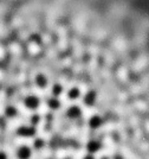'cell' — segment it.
I'll return each instance as SVG.
<instances>
[{"instance_id": "cell-1", "label": "cell", "mask_w": 149, "mask_h": 159, "mask_svg": "<svg viewBox=\"0 0 149 159\" xmlns=\"http://www.w3.org/2000/svg\"><path fill=\"white\" fill-rule=\"evenodd\" d=\"M85 147H86V151L90 154H94V153L98 152L101 150V143L98 140H90Z\"/></svg>"}, {"instance_id": "cell-2", "label": "cell", "mask_w": 149, "mask_h": 159, "mask_svg": "<svg viewBox=\"0 0 149 159\" xmlns=\"http://www.w3.org/2000/svg\"><path fill=\"white\" fill-rule=\"evenodd\" d=\"M81 114H82V109L78 106H71L66 111V115L70 119H77V118L81 116Z\"/></svg>"}, {"instance_id": "cell-3", "label": "cell", "mask_w": 149, "mask_h": 159, "mask_svg": "<svg viewBox=\"0 0 149 159\" xmlns=\"http://www.w3.org/2000/svg\"><path fill=\"white\" fill-rule=\"evenodd\" d=\"M102 125V119L98 116V115H94V116H91L90 120H89V126L91 128H94V129H96L98 127Z\"/></svg>"}, {"instance_id": "cell-4", "label": "cell", "mask_w": 149, "mask_h": 159, "mask_svg": "<svg viewBox=\"0 0 149 159\" xmlns=\"http://www.w3.org/2000/svg\"><path fill=\"white\" fill-rule=\"evenodd\" d=\"M79 95H81V92H79V89L76 88V87L71 88V89L69 90V93H68V96H69L70 99H73V100L79 98Z\"/></svg>"}, {"instance_id": "cell-5", "label": "cell", "mask_w": 149, "mask_h": 159, "mask_svg": "<svg viewBox=\"0 0 149 159\" xmlns=\"http://www.w3.org/2000/svg\"><path fill=\"white\" fill-rule=\"evenodd\" d=\"M47 106L50 107L51 109H58L60 107V102L57 99H51L47 101Z\"/></svg>"}, {"instance_id": "cell-6", "label": "cell", "mask_w": 149, "mask_h": 159, "mask_svg": "<svg viewBox=\"0 0 149 159\" xmlns=\"http://www.w3.org/2000/svg\"><path fill=\"white\" fill-rule=\"evenodd\" d=\"M94 100H95V93L94 92H90V93H88L85 95V103L86 105H92L94 103Z\"/></svg>"}, {"instance_id": "cell-7", "label": "cell", "mask_w": 149, "mask_h": 159, "mask_svg": "<svg viewBox=\"0 0 149 159\" xmlns=\"http://www.w3.org/2000/svg\"><path fill=\"white\" fill-rule=\"evenodd\" d=\"M62 90H63V88H62L60 84H55V86H53V89H52V92H53L55 95H59V94L62 93Z\"/></svg>"}, {"instance_id": "cell-8", "label": "cell", "mask_w": 149, "mask_h": 159, "mask_svg": "<svg viewBox=\"0 0 149 159\" xmlns=\"http://www.w3.org/2000/svg\"><path fill=\"white\" fill-rule=\"evenodd\" d=\"M83 159H95V157H94L92 154H86V156L83 157Z\"/></svg>"}, {"instance_id": "cell-9", "label": "cell", "mask_w": 149, "mask_h": 159, "mask_svg": "<svg viewBox=\"0 0 149 159\" xmlns=\"http://www.w3.org/2000/svg\"><path fill=\"white\" fill-rule=\"evenodd\" d=\"M114 159H123V157H121V156H116V157H114Z\"/></svg>"}]
</instances>
